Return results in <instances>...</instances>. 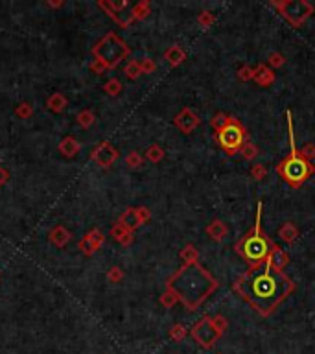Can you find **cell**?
Wrapping results in <instances>:
<instances>
[{
  "label": "cell",
  "instance_id": "6da1fadb",
  "mask_svg": "<svg viewBox=\"0 0 315 354\" xmlns=\"http://www.w3.org/2000/svg\"><path fill=\"white\" fill-rule=\"evenodd\" d=\"M234 290L255 306L262 316H269L293 290V284L282 272L275 269L269 260L264 266H253L236 282Z\"/></svg>",
  "mask_w": 315,
  "mask_h": 354
},
{
  "label": "cell",
  "instance_id": "7a4b0ae2",
  "mask_svg": "<svg viewBox=\"0 0 315 354\" xmlns=\"http://www.w3.org/2000/svg\"><path fill=\"white\" fill-rule=\"evenodd\" d=\"M288 118V126H289V155L277 166V172L280 174L286 183H289L293 189L301 186L304 181L310 177L315 172V168L310 164L306 157H302L299 153V150L295 148V137H293V124H291V115H286Z\"/></svg>",
  "mask_w": 315,
  "mask_h": 354
},
{
  "label": "cell",
  "instance_id": "3957f363",
  "mask_svg": "<svg viewBox=\"0 0 315 354\" xmlns=\"http://www.w3.org/2000/svg\"><path fill=\"white\" fill-rule=\"evenodd\" d=\"M260 214H262V203H258V212H256V223L240 242H238L236 249L238 253L245 258L249 266H262L267 260L271 253V242L267 236L264 235L260 223Z\"/></svg>",
  "mask_w": 315,
  "mask_h": 354
},
{
  "label": "cell",
  "instance_id": "277c9868",
  "mask_svg": "<svg viewBox=\"0 0 315 354\" xmlns=\"http://www.w3.org/2000/svg\"><path fill=\"white\" fill-rule=\"evenodd\" d=\"M218 142L228 155H234L243 148L245 142V131L234 118H228L227 126L218 131Z\"/></svg>",
  "mask_w": 315,
  "mask_h": 354
},
{
  "label": "cell",
  "instance_id": "5b68a950",
  "mask_svg": "<svg viewBox=\"0 0 315 354\" xmlns=\"http://www.w3.org/2000/svg\"><path fill=\"white\" fill-rule=\"evenodd\" d=\"M219 334H221V332H219L218 327L214 325V319H210V318L201 319V321L196 323V327L192 328L194 340H196L201 347H205V349H210V347L214 345L216 341H218Z\"/></svg>",
  "mask_w": 315,
  "mask_h": 354
},
{
  "label": "cell",
  "instance_id": "8992f818",
  "mask_svg": "<svg viewBox=\"0 0 315 354\" xmlns=\"http://www.w3.org/2000/svg\"><path fill=\"white\" fill-rule=\"evenodd\" d=\"M92 157H94V161L100 166H111L114 162V159L118 157V152L111 144H100Z\"/></svg>",
  "mask_w": 315,
  "mask_h": 354
},
{
  "label": "cell",
  "instance_id": "52a82bcc",
  "mask_svg": "<svg viewBox=\"0 0 315 354\" xmlns=\"http://www.w3.org/2000/svg\"><path fill=\"white\" fill-rule=\"evenodd\" d=\"M101 242H103V235H101L100 231L94 229L91 235L87 236V238L81 240V244H79V245H81L83 253H85V255H92L101 245Z\"/></svg>",
  "mask_w": 315,
  "mask_h": 354
},
{
  "label": "cell",
  "instance_id": "ba28073f",
  "mask_svg": "<svg viewBox=\"0 0 315 354\" xmlns=\"http://www.w3.org/2000/svg\"><path fill=\"white\" fill-rule=\"evenodd\" d=\"M267 260L271 262V266L275 267V269H279L280 272V267L286 266L288 264V255L284 253L282 249L277 247V245H273V251L269 253V257H267Z\"/></svg>",
  "mask_w": 315,
  "mask_h": 354
},
{
  "label": "cell",
  "instance_id": "9c48e42d",
  "mask_svg": "<svg viewBox=\"0 0 315 354\" xmlns=\"http://www.w3.org/2000/svg\"><path fill=\"white\" fill-rule=\"evenodd\" d=\"M50 240L55 245L63 247V245L70 240V233L65 229V227H55V229H52V233H50Z\"/></svg>",
  "mask_w": 315,
  "mask_h": 354
},
{
  "label": "cell",
  "instance_id": "30bf717a",
  "mask_svg": "<svg viewBox=\"0 0 315 354\" xmlns=\"http://www.w3.org/2000/svg\"><path fill=\"white\" fill-rule=\"evenodd\" d=\"M59 150H61V153H63V155L72 157V155H76V153L79 152V142L76 140V138L67 137V138L63 140V142H61Z\"/></svg>",
  "mask_w": 315,
  "mask_h": 354
},
{
  "label": "cell",
  "instance_id": "8fae6325",
  "mask_svg": "<svg viewBox=\"0 0 315 354\" xmlns=\"http://www.w3.org/2000/svg\"><path fill=\"white\" fill-rule=\"evenodd\" d=\"M65 107H67V100H65V96L59 94V92L48 98V109L54 111V113H61Z\"/></svg>",
  "mask_w": 315,
  "mask_h": 354
},
{
  "label": "cell",
  "instance_id": "7c38bea8",
  "mask_svg": "<svg viewBox=\"0 0 315 354\" xmlns=\"http://www.w3.org/2000/svg\"><path fill=\"white\" fill-rule=\"evenodd\" d=\"M78 122L83 126V128H89V126L94 124V115H92L91 111H81L78 115Z\"/></svg>",
  "mask_w": 315,
  "mask_h": 354
},
{
  "label": "cell",
  "instance_id": "4fadbf2b",
  "mask_svg": "<svg viewBox=\"0 0 315 354\" xmlns=\"http://www.w3.org/2000/svg\"><path fill=\"white\" fill-rule=\"evenodd\" d=\"M184 336H186V330H184L181 325H177V327L172 328V338H174V341H181Z\"/></svg>",
  "mask_w": 315,
  "mask_h": 354
},
{
  "label": "cell",
  "instance_id": "5bb4252c",
  "mask_svg": "<svg viewBox=\"0 0 315 354\" xmlns=\"http://www.w3.org/2000/svg\"><path fill=\"white\" fill-rule=\"evenodd\" d=\"M105 91L109 92V94H118V92H120V81H116V79H111V81L105 85Z\"/></svg>",
  "mask_w": 315,
  "mask_h": 354
},
{
  "label": "cell",
  "instance_id": "9a60e30c",
  "mask_svg": "<svg viewBox=\"0 0 315 354\" xmlns=\"http://www.w3.org/2000/svg\"><path fill=\"white\" fill-rule=\"evenodd\" d=\"M17 115L20 116V118H28V116L32 115V107L28 106V103H23V106L17 109Z\"/></svg>",
  "mask_w": 315,
  "mask_h": 354
},
{
  "label": "cell",
  "instance_id": "2e32d148",
  "mask_svg": "<svg viewBox=\"0 0 315 354\" xmlns=\"http://www.w3.org/2000/svg\"><path fill=\"white\" fill-rule=\"evenodd\" d=\"M160 157H162V152L159 150V146H151V150L148 152V159H151V161H159Z\"/></svg>",
  "mask_w": 315,
  "mask_h": 354
},
{
  "label": "cell",
  "instance_id": "e0dca14e",
  "mask_svg": "<svg viewBox=\"0 0 315 354\" xmlns=\"http://www.w3.org/2000/svg\"><path fill=\"white\" fill-rule=\"evenodd\" d=\"M125 72H128L129 78H137L138 72H140V69H138V65H137V63H131V65L128 67V69H125Z\"/></svg>",
  "mask_w": 315,
  "mask_h": 354
},
{
  "label": "cell",
  "instance_id": "ac0fdd59",
  "mask_svg": "<svg viewBox=\"0 0 315 354\" xmlns=\"http://www.w3.org/2000/svg\"><path fill=\"white\" fill-rule=\"evenodd\" d=\"M128 164L129 166H138L140 164V157L137 155V153H133V155L128 157Z\"/></svg>",
  "mask_w": 315,
  "mask_h": 354
},
{
  "label": "cell",
  "instance_id": "d6986e66",
  "mask_svg": "<svg viewBox=\"0 0 315 354\" xmlns=\"http://www.w3.org/2000/svg\"><path fill=\"white\" fill-rule=\"evenodd\" d=\"M120 277H122V273H120V269H116V267H114V269H111V273H109V279L113 282H116L120 279Z\"/></svg>",
  "mask_w": 315,
  "mask_h": 354
},
{
  "label": "cell",
  "instance_id": "ffe728a7",
  "mask_svg": "<svg viewBox=\"0 0 315 354\" xmlns=\"http://www.w3.org/2000/svg\"><path fill=\"white\" fill-rule=\"evenodd\" d=\"M6 179H8V174H6L4 168H0V186L6 183Z\"/></svg>",
  "mask_w": 315,
  "mask_h": 354
}]
</instances>
